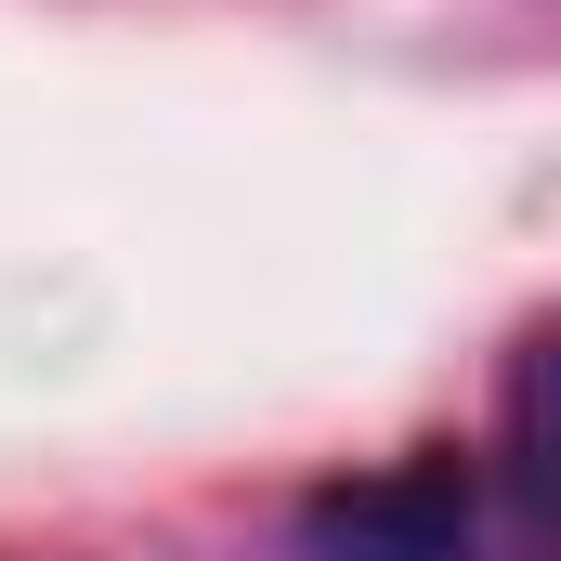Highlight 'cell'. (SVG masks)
<instances>
[{
    "label": "cell",
    "mask_w": 561,
    "mask_h": 561,
    "mask_svg": "<svg viewBox=\"0 0 561 561\" xmlns=\"http://www.w3.org/2000/svg\"><path fill=\"white\" fill-rule=\"evenodd\" d=\"M300 561H470V457L419 444L392 470L300 496Z\"/></svg>",
    "instance_id": "obj_1"
},
{
    "label": "cell",
    "mask_w": 561,
    "mask_h": 561,
    "mask_svg": "<svg viewBox=\"0 0 561 561\" xmlns=\"http://www.w3.org/2000/svg\"><path fill=\"white\" fill-rule=\"evenodd\" d=\"M496 457L536 510H561V313H536L496 366Z\"/></svg>",
    "instance_id": "obj_2"
}]
</instances>
